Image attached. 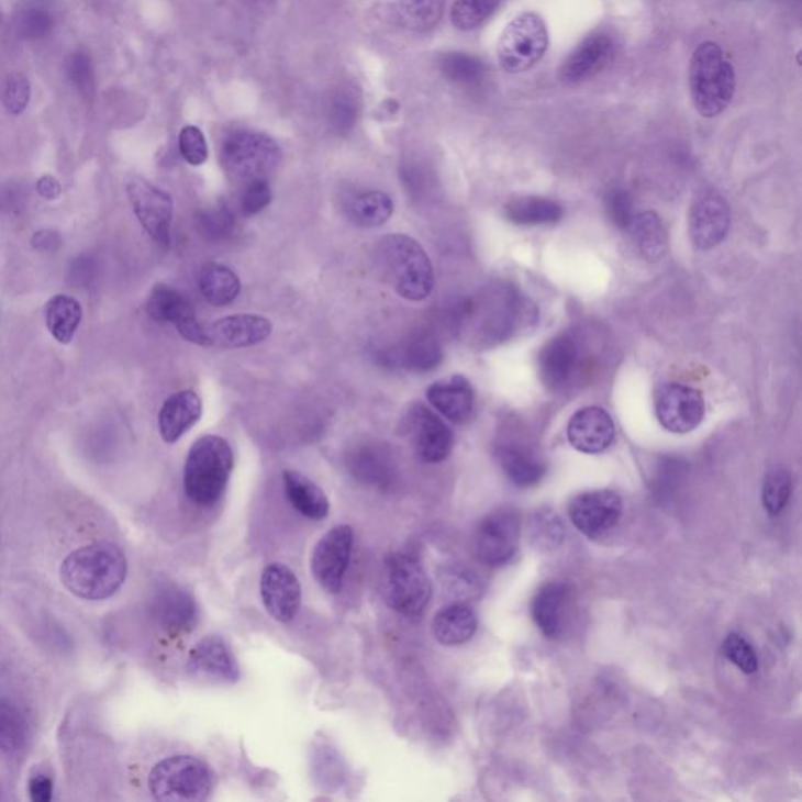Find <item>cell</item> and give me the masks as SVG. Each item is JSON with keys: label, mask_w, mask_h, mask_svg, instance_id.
I'll return each mask as SVG.
<instances>
[{"label": "cell", "mask_w": 802, "mask_h": 802, "mask_svg": "<svg viewBox=\"0 0 802 802\" xmlns=\"http://www.w3.org/2000/svg\"><path fill=\"white\" fill-rule=\"evenodd\" d=\"M505 216L510 222L522 226H541L560 222L562 208L558 202L546 198H517L505 205Z\"/></svg>", "instance_id": "obj_30"}, {"label": "cell", "mask_w": 802, "mask_h": 802, "mask_svg": "<svg viewBox=\"0 0 802 802\" xmlns=\"http://www.w3.org/2000/svg\"><path fill=\"white\" fill-rule=\"evenodd\" d=\"M477 627L476 612L465 603H454L434 616L433 635L445 646H459L476 635Z\"/></svg>", "instance_id": "obj_26"}, {"label": "cell", "mask_w": 802, "mask_h": 802, "mask_svg": "<svg viewBox=\"0 0 802 802\" xmlns=\"http://www.w3.org/2000/svg\"><path fill=\"white\" fill-rule=\"evenodd\" d=\"M211 789V770L194 757H168L149 772V790L157 801H204Z\"/></svg>", "instance_id": "obj_6"}, {"label": "cell", "mask_w": 802, "mask_h": 802, "mask_svg": "<svg viewBox=\"0 0 802 802\" xmlns=\"http://www.w3.org/2000/svg\"><path fill=\"white\" fill-rule=\"evenodd\" d=\"M441 69L448 80L463 87L476 85L484 76L483 64L472 55L463 53L445 54L441 60Z\"/></svg>", "instance_id": "obj_39"}, {"label": "cell", "mask_w": 802, "mask_h": 802, "mask_svg": "<svg viewBox=\"0 0 802 802\" xmlns=\"http://www.w3.org/2000/svg\"><path fill=\"white\" fill-rule=\"evenodd\" d=\"M521 522L516 511L502 510L488 514L478 524L474 536L476 557L484 565L503 566L516 555Z\"/></svg>", "instance_id": "obj_9"}, {"label": "cell", "mask_w": 802, "mask_h": 802, "mask_svg": "<svg viewBox=\"0 0 802 802\" xmlns=\"http://www.w3.org/2000/svg\"><path fill=\"white\" fill-rule=\"evenodd\" d=\"M205 331L211 345L224 348L253 347L270 336L271 323L263 315L237 314L216 320Z\"/></svg>", "instance_id": "obj_19"}, {"label": "cell", "mask_w": 802, "mask_h": 802, "mask_svg": "<svg viewBox=\"0 0 802 802\" xmlns=\"http://www.w3.org/2000/svg\"><path fill=\"white\" fill-rule=\"evenodd\" d=\"M566 599H568V590L565 584L554 581V583L544 584L533 601V620L547 638L554 639L561 635Z\"/></svg>", "instance_id": "obj_28"}, {"label": "cell", "mask_w": 802, "mask_h": 802, "mask_svg": "<svg viewBox=\"0 0 802 802\" xmlns=\"http://www.w3.org/2000/svg\"><path fill=\"white\" fill-rule=\"evenodd\" d=\"M356 116H358L356 96L349 93V91H342L334 98L333 109H331V120H333L334 127L342 132L348 131L355 124Z\"/></svg>", "instance_id": "obj_50"}, {"label": "cell", "mask_w": 802, "mask_h": 802, "mask_svg": "<svg viewBox=\"0 0 802 802\" xmlns=\"http://www.w3.org/2000/svg\"><path fill=\"white\" fill-rule=\"evenodd\" d=\"M353 530L349 525H337L326 533L312 554V573L320 587L331 594L342 590L345 570L352 557Z\"/></svg>", "instance_id": "obj_12"}, {"label": "cell", "mask_w": 802, "mask_h": 802, "mask_svg": "<svg viewBox=\"0 0 802 802\" xmlns=\"http://www.w3.org/2000/svg\"><path fill=\"white\" fill-rule=\"evenodd\" d=\"M606 213H609L610 220L613 224H616L621 230H628L632 220H634V204H632L631 197L627 191L613 190L610 191L609 197L605 200Z\"/></svg>", "instance_id": "obj_47"}, {"label": "cell", "mask_w": 802, "mask_h": 802, "mask_svg": "<svg viewBox=\"0 0 802 802\" xmlns=\"http://www.w3.org/2000/svg\"><path fill=\"white\" fill-rule=\"evenodd\" d=\"M31 101V83L27 77L11 75L7 77L2 88V102L11 115H20Z\"/></svg>", "instance_id": "obj_44"}, {"label": "cell", "mask_w": 802, "mask_h": 802, "mask_svg": "<svg viewBox=\"0 0 802 802\" xmlns=\"http://www.w3.org/2000/svg\"><path fill=\"white\" fill-rule=\"evenodd\" d=\"M82 322V308L75 298L57 296L46 304V325L55 341L69 344Z\"/></svg>", "instance_id": "obj_31"}, {"label": "cell", "mask_w": 802, "mask_h": 802, "mask_svg": "<svg viewBox=\"0 0 802 802\" xmlns=\"http://www.w3.org/2000/svg\"><path fill=\"white\" fill-rule=\"evenodd\" d=\"M153 614L165 631L186 632L197 623V603L189 592L169 587L154 598Z\"/></svg>", "instance_id": "obj_23"}, {"label": "cell", "mask_w": 802, "mask_h": 802, "mask_svg": "<svg viewBox=\"0 0 802 802\" xmlns=\"http://www.w3.org/2000/svg\"><path fill=\"white\" fill-rule=\"evenodd\" d=\"M691 241L699 249H710L726 238L731 227V211L727 202L715 191H704L691 204Z\"/></svg>", "instance_id": "obj_15"}, {"label": "cell", "mask_w": 802, "mask_h": 802, "mask_svg": "<svg viewBox=\"0 0 802 802\" xmlns=\"http://www.w3.org/2000/svg\"><path fill=\"white\" fill-rule=\"evenodd\" d=\"M792 476L786 469H772L768 474L765 478L761 500H764L765 510L770 516L775 517L782 513L790 495H792Z\"/></svg>", "instance_id": "obj_40"}, {"label": "cell", "mask_w": 802, "mask_h": 802, "mask_svg": "<svg viewBox=\"0 0 802 802\" xmlns=\"http://www.w3.org/2000/svg\"><path fill=\"white\" fill-rule=\"evenodd\" d=\"M393 213V202L382 191H367L349 202L348 216L356 226L378 227Z\"/></svg>", "instance_id": "obj_35"}, {"label": "cell", "mask_w": 802, "mask_h": 802, "mask_svg": "<svg viewBox=\"0 0 802 802\" xmlns=\"http://www.w3.org/2000/svg\"><path fill=\"white\" fill-rule=\"evenodd\" d=\"M499 461L506 477L521 488L538 483L546 474V466L543 465L538 456L525 450V448H500Z\"/></svg>", "instance_id": "obj_32"}, {"label": "cell", "mask_w": 802, "mask_h": 802, "mask_svg": "<svg viewBox=\"0 0 802 802\" xmlns=\"http://www.w3.org/2000/svg\"><path fill=\"white\" fill-rule=\"evenodd\" d=\"M127 193L135 215L146 233L161 246H167L172 220L171 197L167 191L157 189L148 180L143 179L129 182Z\"/></svg>", "instance_id": "obj_14"}, {"label": "cell", "mask_w": 802, "mask_h": 802, "mask_svg": "<svg viewBox=\"0 0 802 802\" xmlns=\"http://www.w3.org/2000/svg\"><path fill=\"white\" fill-rule=\"evenodd\" d=\"M66 71L71 82L75 83L77 90L85 96H90L93 91V68H91L90 58L83 53L73 54L66 62Z\"/></svg>", "instance_id": "obj_46"}, {"label": "cell", "mask_w": 802, "mask_h": 802, "mask_svg": "<svg viewBox=\"0 0 802 802\" xmlns=\"http://www.w3.org/2000/svg\"><path fill=\"white\" fill-rule=\"evenodd\" d=\"M353 467H355L356 476L364 478V480L371 481V483L385 480L389 470L385 455L381 456V454H378V450H374V448L360 450L359 454L353 458Z\"/></svg>", "instance_id": "obj_45"}, {"label": "cell", "mask_w": 802, "mask_h": 802, "mask_svg": "<svg viewBox=\"0 0 802 802\" xmlns=\"http://www.w3.org/2000/svg\"><path fill=\"white\" fill-rule=\"evenodd\" d=\"M27 742V721L10 698L0 694V749L13 754Z\"/></svg>", "instance_id": "obj_36"}, {"label": "cell", "mask_w": 802, "mask_h": 802, "mask_svg": "<svg viewBox=\"0 0 802 802\" xmlns=\"http://www.w3.org/2000/svg\"><path fill=\"white\" fill-rule=\"evenodd\" d=\"M502 2L503 0H455L450 13L452 24L458 31H476L495 13Z\"/></svg>", "instance_id": "obj_37"}, {"label": "cell", "mask_w": 802, "mask_h": 802, "mask_svg": "<svg viewBox=\"0 0 802 802\" xmlns=\"http://www.w3.org/2000/svg\"><path fill=\"white\" fill-rule=\"evenodd\" d=\"M36 190H38L40 197L49 201L57 200L62 194L60 182L53 178V176H44V178L40 179L38 183H36Z\"/></svg>", "instance_id": "obj_55"}, {"label": "cell", "mask_w": 802, "mask_h": 802, "mask_svg": "<svg viewBox=\"0 0 802 802\" xmlns=\"http://www.w3.org/2000/svg\"><path fill=\"white\" fill-rule=\"evenodd\" d=\"M404 366L414 371H430L436 369L443 360V349L436 338L428 334H421L410 341L401 355Z\"/></svg>", "instance_id": "obj_38"}, {"label": "cell", "mask_w": 802, "mask_h": 802, "mask_svg": "<svg viewBox=\"0 0 802 802\" xmlns=\"http://www.w3.org/2000/svg\"><path fill=\"white\" fill-rule=\"evenodd\" d=\"M430 404L439 411L445 419L454 423H465L472 415L476 393L465 377H452L450 380L434 382L430 386Z\"/></svg>", "instance_id": "obj_21"}, {"label": "cell", "mask_w": 802, "mask_h": 802, "mask_svg": "<svg viewBox=\"0 0 802 802\" xmlns=\"http://www.w3.org/2000/svg\"><path fill=\"white\" fill-rule=\"evenodd\" d=\"M234 467L231 445L220 436H202L191 445L183 470V488L191 502L212 506L222 499Z\"/></svg>", "instance_id": "obj_2"}, {"label": "cell", "mask_w": 802, "mask_h": 802, "mask_svg": "<svg viewBox=\"0 0 802 802\" xmlns=\"http://www.w3.org/2000/svg\"><path fill=\"white\" fill-rule=\"evenodd\" d=\"M29 793H31L32 801L49 802L53 800L54 793L53 779L44 775L35 776L29 783Z\"/></svg>", "instance_id": "obj_53"}, {"label": "cell", "mask_w": 802, "mask_h": 802, "mask_svg": "<svg viewBox=\"0 0 802 802\" xmlns=\"http://www.w3.org/2000/svg\"><path fill=\"white\" fill-rule=\"evenodd\" d=\"M53 29V20L49 14L43 10H29L22 14L20 21V33L22 38L40 40L44 38Z\"/></svg>", "instance_id": "obj_52"}, {"label": "cell", "mask_w": 802, "mask_h": 802, "mask_svg": "<svg viewBox=\"0 0 802 802\" xmlns=\"http://www.w3.org/2000/svg\"><path fill=\"white\" fill-rule=\"evenodd\" d=\"M281 160L274 138L260 132L238 131L224 140L222 164L234 179L243 182L267 179Z\"/></svg>", "instance_id": "obj_7"}, {"label": "cell", "mask_w": 802, "mask_h": 802, "mask_svg": "<svg viewBox=\"0 0 802 802\" xmlns=\"http://www.w3.org/2000/svg\"><path fill=\"white\" fill-rule=\"evenodd\" d=\"M287 499L301 516L322 521L330 513V500L314 481L309 480L297 470L282 474Z\"/></svg>", "instance_id": "obj_25"}, {"label": "cell", "mask_w": 802, "mask_h": 802, "mask_svg": "<svg viewBox=\"0 0 802 802\" xmlns=\"http://www.w3.org/2000/svg\"><path fill=\"white\" fill-rule=\"evenodd\" d=\"M385 598L403 616H421L432 599L425 570L410 555H392L386 562Z\"/></svg>", "instance_id": "obj_8"}, {"label": "cell", "mask_w": 802, "mask_h": 802, "mask_svg": "<svg viewBox=\"0 0 802 802\" xmlns=\"http://www.w3.org/2000/svg\"><path fill=\"white\" fill-rule=\"evenodd\" d=\"M406 433L419 458L425 463H441L454 450V433L447 423L423 404L408 411Z\"/></svg>", "instance_id": "obj_11"}, {"label": "cell", "mask_w": 802, "mask_h": 802, "mask_svg": "<svg viewBox=\"0 0 802 802\" xmlns=\"http://www.w3.org/2000/svg\"><path fill=\"white\" fill-rule=\"evenodd\" d=\"M614 436H616V426L609 412L602 408H583L576 412L569 421V443L581 454H602L613 444Z\"/></svg>", "instance_id": "obj_18"}, {"label": "cell", "mask_w": 802, "mask_h": 802, "mask_svg": "<svg viewBox=\"0 0 802 802\" xmlns=\"http://www.w3.org/2000/svg\"><path fill=\"white\" fill-rule=\"evenodd\" d=\"M628 231H631L636 248L646 259L657 260L664 256L666 252L665 227L657 213L643 212L635 215Z\"/></svg>", "instance_id": "obj_34"}, {"label": "cell", "mask_w": 802, "mask_h": 802, "mask_svg": "<svg viewBox=\"0 0 802 802\" xmlns=\"http://www.w3.org/2000/svg\"><path fill=\"white\" fill-rule=\"evenodd\" d=\"M202 414L200 396L193 391H180L169 397L161 406L159 430L167 444L178 443L191 426L197 425Z\"/></svg>", "instance_id": "obj_22"}, {"label": "cell", "mask_w": 802, "mask_h": 802, "mask_svg": "<svg viewBox=\"0 0 802 802\" xmlns=\"http://www.w3.org/2000/svg\"><path fill=\"white\" fill-rule=\"evenodd\" d=\"M614 55V40L610 33L594 32L583 40L566 58L560 77L566 83H580L605 69Z\"/></svg>", "instance_id": "obj_17"}, {"label": "cell", "mask_w": 802, "mask_h": 802, "mask_svg": "<svg viewBox=\"0 0 802 802\" xmlns=\"http://www.w3.org/2000/svg\"><path fill=\"white\" fill-rule=\"evenodd\" d=\"M445 0H400L392 11L393 21L406 31H432L443 20Z\"/></svg>", "instance_id": "obj_29"}, {"label": "cell", "mask_w": 802, "mask_h": 802, "mask_svg": "<svg viewBox=\"0 0 802 802\" xmlns=\"http://www.w3.org/2000/svg\"><path fill=\"white\" fill-rule=\"evenodd\" d=\"M189 668L194 676L219 682H235L241 676L230 647L219 636H208L191 650Z\"/></svg>", "instance_id": "obj_20"}, {"label": "cell", "mask_w": 802, "mask_h": 802, "mask_svg": "<svg viewBox=\"0 0 802 802\" xmlns=\"http://www.w3.org/2000/svg\"><path fill=\"white\" fill-rule=\"evenodd\" d=\"M532 532L533 543L538 546V549L554 550L555 547L560 546L562 538H565L561 521L552 511L536 514L532 524Z\"/></svg>", "instance_id": "obj_41"}, {"label": "cell", "mask_w": 802, "mask_h": 802, "mask_svg": "<svg viewBox=\"0 0 802 802\" xmlns=\"http://www.w3.org/2000/svg\"><path fill=\"white\" fill-rule=\"evenodd\" d=\"M443 580L445 590L450 592L454 598L469 599L477 594L478 581L469 570L461 568L447 570Z\"/></svg>", "instance_id": "obj_49"}, {"label": "cell", "mask_w": 802, "mask_h": 802, "mask_svg": "<svg viewBox=\"0 0 802 802\" xmlns=\"http://www.w3.org/2000/svg\"><path fill=\"white\" fill-rule=\"evenodd\" d=\"M60 573L65 587L77 598L104 601L123 587L127 560L113 544L96 543L73 552L62 565Z\"/></svg>", "instance_id": "obj_1"}, {"label": "cell", "mask_w": 802, "mask_h": 802, "mask_svg": "<svg viewBox=\"0 0 802 802\" xmlns=\"http://www.w3.org/2000/svg\"><path fill=\"white\" fill-rule=\"evenodd\" d=\"M202 297L213 307H226L237 300L241 293V279L231 268L220 264H211L200 276Z\"/></svg>", "instance_id": "obj_33"}, {"label": "cell", "mask_w": 802, "mask_h": 802, "mask_svg": "<svg viewBox=\"0 0 802 802\" xmlns=\"http://www.w3.org/2000/svg\"><path fill=\"white\" fill-rule=\"evenodd\" d=\"M60 235L55 231H40L32 238L33 248L40 249V252H53L60 246Z\"/></svg>", "instance_id": "obj_54"}, {"label": "cell", "mask_w": 802, "mask_h": 802, "mask_svg": "<svg viewBox=\"0 0 802 802\" xmlns=\"http://www.w3.org/2000/svg\"><path fill=\"white\" fill-rule=\"evenodd\" d=\"M623 514V500L613 491H591L577 495L569 503L573 527L587 538H601L616 527Z\"/></svg>", "instance_id": "obj_13"}, {"label": "cell", "mask_w": 802, "mask_h": 802, "mask_svg": "<svg viewBox=\"0 0 802 802\" xmlns=\"http://www.w3.org/2000/svg\"><path fill=\"white\" fill-rule=\"evenodd\" d=\"M549 47V32L539 14L527 11L514 18L497 44L499 64L510 75L528 71L543 60Z\"/></svg>", "instance_id": "obj_5"}, {"label": "cell", "mask_w": 802, "mask_h": 802, "mask_svg": "<svg viewBox=\"0 0 802 802\" xmlns=\"http://www.w3.org/2000/svg\"><path fill=\"white\" fill-rule=\"evenodd\" d=\"M179 149L183 160L193 167H200L209 157L208 142L197 126H186L180 131Z\"/></svg>", "instance_id": "obj_43"}, {"label": "cell", "mask_w": 802, "mask_h": 802, "mask_svg": "<svg viewBox=\"0 0 802 802\" xmlns=\"http://www.w3.org/2000/svg\"><path fill=\"white\" fill-rule=\"evenodd\" d=\"M149 318L160 323H172L179 330L197 319L193 304L182 293L167 285H157L146 303Z\"/></svg>", "instance_id": "obj_27"}, {"label": "cell", "mask_w": 802, "mask_h": 802, "mask_svg": "<svg viewBox=\"0 0 802 802\" xmlns=\"http://www.w3.org/2000/svg\"><path fill=\"white\" fill-rule=\"evenodd\" d=\"M655 412L658 422L669 433H690L704 421V397L690 386L671 382L658 389L655 396Z\"/></svg>", "instance_id": "obj_10"}, {"label": "cell", "mask_w": 802, "mask_h": 802, "mask_svg": "<svg viewBox=\"0 0 802 802\" xmlns=\"http://www.w3.org/2000/svg\"><path fill=\"white\" fill-rule=\"evenodd\" d=\"M260 592L268 614L279 623H290L301 605V584L287 566H267L260 579Z\"/></svg>", "instance_id": "obj_16"}, {"label": "cell", "mask_w": 802, "mask_h": 802, "mask_svg": "<svg viewBox=\"0 0 802 802\" xmlns=\"http://www.w3.org/2000/svg\"><path fill=\"white\" fill-rule=\"evenodd\" d=\"M579 348L569 334L550 341L539 355L541 380L552 389L561 388L576 369Z\"/></svg>", "instance_id": "obj_24"}, {"label": "cell", "mask_w": 802, "mask_h": 802, "mask_svg": "<svg viewBox=\"0 0 802 802\" xmlns=\"http://www.w3.org/2000/svg\"><path fill=\"white\" fill-rule=\"evenodd\" d=\"M200 223L202 233L209 237L222 238L234 230V216L224 208L202 212Z\"/></svg>", "instance_id": "obj_51"}, {"label": "cell", "mask_w": 802, "mask_h": 802, "mask_svg": "<svg viewBox=\"0 0 802 802\" xmlns=\"http://www.w3.org/2000/svg\"><path fill=\"white\" fill-rule=\"evenodd\" d=\"M691 101L699 115L715 118L731 104L735 94V71L719 44H699L690 62Z\"/></svg>", "instance_id": "obj_3"}, {"label": "cell", "mask_w": 802, "mask_h": 802, "mask_svg": "<svg viewBox=\"0 0 802 802\" xmlns=\"http://www.w3.org/2000/svg\"><path fill=\"white\" fill-rule=\"evenodd\" d=\"M382 265L404 300L422 301L434 287V271L421 243L404 234L386 235L380 243Z\"/></svg>", "instance_id": "obj_4"}, {"label": "cell", "mask_w": 802, "mask_h": 802, "mask_svg": "<svg viewBox=\"0 0 802 802\" xmlns=\"http://www.w3.org/2000/svg\"><path fill=\"white\" fill-rule=\"evenodd\" d=\"M723 654L727 660L742 669L746 675H754L759 668V658L754 653L753 646L739 635H728L723 644Z\"/></svg>", "instance_id": "obj_42"}, {"label": "cell", "mask_w": 802, "mask_h": 802, "mask_svg": "<svg viewBox=\"0 0 802 802\" xmlns=\"http://www.w3.org/2000/svg\"><path fill=\"white\" fill-rule=\"evenodd\" d=\"M270 202L271 189L268 179H257L246 183L242 197L243 212L256 215V213L263 212Z\"/></svg>", "instance_id": "obj_48"}]
</instances>
